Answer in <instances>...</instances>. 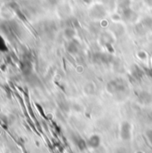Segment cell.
Segmentation results:
<instances>
[{
  "instance_id": "1",
  "label": "cell",
  "mask_w": 152,
  "mask_h": 153,
  "mask_svg": "<svg viewBox=\"0 0 152 153\" xmlns=\"http://www.w3.org/2000/svg\"><path fill=\"white\" fill-rule=\"evenodd\" d=\"M126 84L122 78H115L110 81L107 85V90L111 94L122 93L125 90Z\"/></svg>"
},
{
  "instance_id": "2",
  "label": "cell",
  "mask_w": 152,
  "mask_h": 153,
  "mask_svg": "<svg viewBox=\"0 0 152 153\" xmlns=\"http://www.w3.org/2000/svg\"><path fill=\"white\" fill-rule=\"evenodd\" d=\"M18 25L13 22H5L2 24L3 32L9 38H14L18 36Z\"/></svg>"
},
{
  "instance_id": "3",
  "label": "cell",
  "mask_w": 152,
  "mask_h": 153,
  "mask_svg": "<svg viewBox=\"0 0 152 153\" xmlns=\"http://www.w3.org/2000/svg\"><path fill=\"white\" fill-rule=\"evenodd\" d=\"M93 61H94L96 63H103V64H106V63L111 62L112 60H113V57H112V55L110 54V53H97L93 54Z\"/></svg>"
},
{
  "instance_id": "4",
  "label": "cell",
  "mask_w": 152,
  "mask_h": 153,
  "mask_svg": "<svg viewBox=\"0 0 152 153\" xmlns=\"http://www.w3.org/2000/svg\"><path fill=\"white\" fill-rule=\"evenodd\" d=\"M120 136L123 140L128 141L132 136V126L128 122H124L120 128Z\"/></svg>"
},
{
  "instance_id": "5",
  "label": "cell",
  "mask_w": 152,
  "mask_h": 153,
  "mask_svg": "<svg viewBox=\"0 0 152 153\" xmlns=\"http://www.w3.org/2000/svg\"><path fill=\"white\" fill-rule=\"evenodd\" d=\"M100 144H101V138L97 134H93L87 140V146H89L93 149L98 148L100 146Z\"/></svg>"
},
{
  "instance_id": "6",
  "label": "cell",
  "mask_w": 152,
  "mask_h": 153,
  "mask_svg": "<svg viewBox=\"0 0 152 153\" xmlns=\"http://www.w3.org/2000/svg\"><path fill=\"white\" fill-rule=\"evenodd\" d=\"M105 14H106V12H105L104 8L101 5H96L92 9V15L94 18L100 19V18H102L103 16H105Z\"/></svg>"
},
{
  "instance_id": "7",
  "label": "cell",
  "mask_w": 152,
  "mask_h": 153,
  "mask_svg": "<svg viewBox=\"0 0 152 153\" xmlns=\"http://www.w3.org/2000/svg\"><path fill=\"white\" fill-rule=\"evenodd\" d=\"M79 47H80V45H79L78 41H76V40H71L70 42H69L68 46H67V49H68V51L70 53L75 54V53H76L79 51Z\"/></svg>"
},
{
  "instance_id": "8",
  "label": "cell",
  "mask_w": 152,
  "mask_h": 153,
  "mask_svg": "<svg viewBox=\"0 0 152 153\" xmlns=\"http://www.w3.org/2000/svg\"><path fill=\"white\" fill-rule=\"evenodd\" d=\"M121 15L123 17V19H125V21H130L133 15V12L132 11V9L130 7H126L121 10Z\"/></svg>"
},
{
  "instance_id": "9",
  "label": "cell",
  "mask_w": 152,
  "mask_h": 153,
  "mask_svg": "<svg viewBox=\"0 0 152 153\" xmlns=\"http://www.w3.org/2000/svg\"><path fill=\"white\" fill-rule=\"evenodd\" d=\"M132 75L134 78L136 79H140L143 76V71L137 66H135L133 70H132Z\"/></svg>"
},
{
  "instance_id": "10",
  "label": "cell",
  "mask_w": 152,
  "mask_h": 153,
  "mask_svg": "<svg viewBox=\"0 0 152 153\" xmlns=\"http://www.w3.org/2000/svg\"><path fill=\"white\" fill-rule=\"evenodd\" d=\"M112 41H113V39L109 34H103L102 36V43L103 45H105L107 47H110V45L112 44Z\"/></svg>"
},
{
  "instance_id": "11",
  "label": "cell",
  "mask_w": 152,
  "mask_h": 153,
  "mask_svg": "<svg viewBox=\"0 0 152 153\" xmlns=\"http://www.w3.org/2000/svg\"><path fill=\"white\" fill-rule=\"evenodd\" d=\"M76 145H77V147L81 150V151H84V150H85L86 148H87V142H85L84 139H82V138H78L77 140H76Z\"/></svg>"
},
{
  "instance_id": "12",
  "label": "cell",
  "mask_w": 152,
  "mask_h": 153,
  "mask_svg": "<svg viewBox=\"0 0 152 153\" xmlns=\"http://www.w3.org/2000/svg\"><path fill=\"white\" fill-rule=\"evenodd\" d=\"M8 49L6 42L4 40V38H3V36L0 34V52H6Z\"/></svg>"
},
{
  "instance_id": "13",
  "label": "cell",
  "mask_w": 152,
  "mask_h": 153,
  "mask_svg": "<svg viewBox=\"0 0 152 153\" xmlns=\"http://www.w3.org/2000/svg\"><path fill=\"white\" fill-rule=\"evenodd\" d=\"M129 4H130V0H118V5L121 10L129 7Z\"/></svg>"
},
{
  "instance_id": "14",
  "label": "cell",
  "mask_w": 152,
  "mask_h": 153,
  "mask_svg": "<svg viewBox=\"0 0 152 153\" xmlns=\"http://www.w3.org/2000/svg\"><path fill=\"white\" fill-rule=\"evenodd\" d=\"M65 34H66V37H68L69 38H72L75 35V31L73 29H70V28H68L65 31Z\"/></svg>"
},
{
  "instance_id": "15",
  "label": "cell",
  "mask_w": 152,
  "mask_h": 153,
  "mask_svg": "<svg viewBox=\"0 0 152 153\" xmlns=\"http://www.w3.org/2000/svg\"><path fill=\"white\" fill-rule=\"evenodd\" d=\"M146 134H147V137H148L150 143H151L152 145V130H148L147 133H146Z\"/></svg>"
},
{
  "instance_id": "16",
  "label": "cell",
  "mask_w": 152,
  "mask_h": 153,
  "mask_svg": "<svg viewBox=\"0 0 152 153\" xmlns=\"http://www.w3.org/2000/svg\"><path fill=\"white\" fill-rule=\"evenodd\" d=\"M139 55H140V58H142V59L146 58V53H140Z\"/></svg>"
},
{
  "instance_id": "17",
  "label": "cell",
  "mask_w": 152,
  "mask_h": 153,
  "mask_svg": "<svg viewBox=\"0 0 152 153\" xmlns=\"http://www.w3.org/2000/svg\"><path fill=\"white\" fill-rule=\"evenodd\" d=\"M148 73H149L150 76H151L152 77V69L151 70H150V71H148Z\"/></svg>"
},
{
  "instance_id": "18",
  "label": "cell",
  "mask_w": 152,
  "mask_h": 153,
  "mask_svg": "<svg viewBox=\"0 0 152 153\" xmlns=\"http://www.w3.org/2000/svg\"><path fill=\"white\" fill-rule=\"evenodd\" d=\"M84 2L86 3V4H90L92 2V0H84Z\"/></svg>"
},
{
  "instance_id": "19",
  "label": "cell",
  "mask_w": 152,
  "mask_h": 153,
  "mask_svg": "<svg viewBox=\"0 0 152 153\" xmlns=\"http://www.w3.org/2000/svg\"><path fill=\"white\" fill-rule=\"evenodd\" d=\"M150 3H151V4H152V0H150Z\"/></svg>"
},
{
  "instance_id": "20",
  "label": "cell",
  "mask_w": 152,
  "mask_h": 153,
  "mask_svg": "<svg viewBox=\"0 0 152 153\" xmlns=\"http://www.w3.org/2000/svg\"><path fill=\"white\" fill-rule=\"evenodd\" d=\"M138 153H142V152H138Z\"/></svg>"
}]
</instances>
